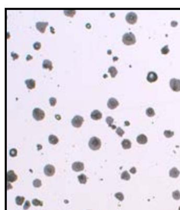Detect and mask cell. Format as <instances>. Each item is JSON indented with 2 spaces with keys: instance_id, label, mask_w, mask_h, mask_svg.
<instances>
[{
  "instance_id": "6da1fadb",
  "label": "cell",
  "mask_w": 180,
  "mask_h": 210,
  "mask_svg": "<svg viewBox=\"0 0 180 210\" xmlns=\"http://www.w3.org/2000/svg\"><path fill=\"white\" fill-rule=\"evenodd\" d=\"M123 43L127 46L134 45L136 42V38L131 32L126 33L123 37Z\"/></svg>"
},
{
  "instance_id": "7a4b0ae2",
  "label": "cell",
  "mask_w": 180,
  "mask_h": 210,
  "mask_svg": "<svg viewBox=\"0 0 180 210\" xmlns=\"http://www.w3.org/2000/svg\"><path fill=\"white\" fill-rule=\"evenodd\" d=\"M101 145L100 140L96 137L91 138L89 142V146L93 150H98L100 148Z\"/></svg>"
},
{
  "instance_id": "3957f363",
  "label": "cell",
  "mask_w": 180,
  "mask_h": 210,
  "mask_svg": "<svg viewBox=\"0 0 180 210\" xmlns=\"http://www.w3.org/2000/svg\"><path fill=\"white\" fill-rule=\"evenodd\" d=\"M33 117L36 120H41L44 119L45 117V113L41 109L36 108L33 110Z\"/></svg>"
},
{
  "instance_id": "277c9868",
  "label": "cell",
  "mask_w": 180,
  "mask_h": 210,
  "mask_svg": "<svg viewBox=\"0 0 180 210\" xmlns=\"http://www.w3.org/2000/svg\"><path fill=\"white\" fill-rule=\"evenodd\" d=\"M170 85L171 89L175 92L180 91V80L175 78L171 79Z\"/></svg>"
},
{
  "instance_id": "5b68a950",
  "label": "cell",
  "mask_w": 180,
  "mask_h": 210,
  "mask_svg": "<svg viewBox=\"0 0 180 210\" xmlns=\"http://www.w3.org/2000/svg\"><path fill=\"white\" fill-rule=\"evenodd\" d=\"M84 118L82 117L77 115L74 116L73 118L72 119L71 123L73 125V126L76 128H79L81 126L82 123L84 122Z\"/></svg>"
},
{
  "instance_id": "8992f818",
  "label": "cell",
  "mask_w": 180,
  "mask_h": 210,
  "mask_svg": "<svg viewBox=\"0 0 180 210\" xmlns=\"http://www.w3.org/2000/svg\"><path fill=\"white\" fill-rule=\"evenodd\" d=\"M126 20L128 23L134 24L137 22V16L135 13L129 12L126 16Z\"/></svg>"
},
{
  "instance_id": "52a82bcc",
  "label": "cell",
  "mask_w": 180,
  "mask_h": 210,
  "mask_svg": "<svg viewBox=\"0 0 180 210\" xmlns=\"http://www.w3.org/2000/svg\"><path fill=\"white\" fill-rule=\"evenodd\" d=\"M44 173L48 176H52L55 173V168L52 165H47L44 169Z\"/></svg>"
},
{
  "instance_id": "ba28073f",
  "label": "cell",
  "mask_w": 180,
  "mask_h": 210,
  "mask_svg": "<svg viewBox=\"0 0 180 210\" xmlns=\"http://www.w3.org/2000/svg\"><path fill=\"white\" fill-rule=\"evenodd\" d=\"M72 169L75 172L82 171L84 169V164L80 162H74L72 165Z\"/></svg>"
},
{
  "instance_id": "9c48e42d",
  "label": "cell",
  "mask_w": 180,
  "mask_h": 210,
  "mask_svg": "<svg viewBox=\"0 0 180 210\" xmlns=\"http://www.w3.org/2000/svg\"><path fill=\"white\" fill-rule=\"evenodd\" d=\"M48 25V22H38L36 23V27L41 33H43L46 31V27Z\"/></svg>"
},
{
  "instance_id": "30bf717a",
  "label": "cell",
  "mask_w": 180,
  "mask_h": 210,
  "mask_svg": "<svg viewBox=\"0 0 180 210\" xmlns=\"http://www.w3.org/2000/svg\"><path fill=\"white\" fill-rule=\"evenodd\" d=\"M119 105V103L117 100L114 98H111L107 103V106L110 109H115Z\"/></svg>"
},
{
  "instance_id": "8fae6325",
  "label": "cell",
  "mask_w": 180,
  "mask_h": 210,
  "mask_svg": "<svg viewBox=\"0 0 180 210\" xmlns=\"http://www.w3.org/2000/svg\"><path fill=\"white\" fill-rule=\"evenodd\" d=\"M18 178L17 175L13 171H9L7 173V181L8 182H14Z\"/></svg>"
},
{
  "instance_id": "7c38bea8",
  "label": "cell",
  "mask_w": 180,
  "mask_h": 210,
  "mask_svg": "<svg viewBox=\"0 0 180 210\" xmlns=\"http://www.w3.org/2000/svg\"><path fill=\"white\" fill-rule=\"evenodd\" d=\"M158 79L157 75L154 72H149L147 76V80L149 82H155Z\"/></svg>"
},
{
  "instance_id": "4fadbf2b",
  "label": "cell",
  "mask_w": 180,
  "mask_h": 210,
  "mask_svg": "<svg viewBox=\"0 0 180 210\" xmlns=\"http://www.w3.org/2000/svg\"><path fill=\"white\" fill-rule=\"evenodd\" d=\"M91 118L95 120H99L102 118V114L98 110H94L91 114Z\"/></svg>"
},
{
  "instance_id": "5bb4252c",
  "label": "cell",
  "mask_w": 180,
  "mask_h": 210,
  "mask_svg": "<svg viewBox=\"0 0 180 210\" xmlns=\"http://www.w3.org/2000/svg\"><path fill=\"white\" fill-rule=\"evenodd\" d=\"M25 83L26 85V87L29 89H33L36 87V81L32 79H27L25 81Z\"/></svg>"
},
{
  "instance_id": "9a60e30c",
  "label": "cell",
  "mask_w": 180,
  "mask_h": 210,
  "mask_svg": "<svg viewBox=\"0 0 180 210\" xmlns=\"http://www.w3.org/2000/svg\"><path fill=\"white\" fill-rule=\"evenodd\" d=\"M136 140L137 143L140 144L144 145L147 142V138L144 134H141L139 136H137Z\"/></svg>"
},
{
  "instance_id": "2e32d148",
  "label": "cell",
  "mask_w": 180,
  "mask_h": 210,
  "mask_svg": "<svg viewBox=\"0 0 180 210\" xmlns=\"http://www.w3.org/2000/svg\"><path fill=\"white\" fill-rule=\"evenodd\" d=\"M42 67L44 69H49V70L51 71V70H52V69L53 68L52 63L49 60H47V59L44 60L42 63Z\"/></svg>"
},
{
  "instance_id": "e0dca14e",
  "label": "cell",
  "mask_w": 180,
  "mask_h": 210,
  "mask_svg": "<svg viewBox=\"0 0 180 210\" xmlns=\"http://www.w3.org/2000/svg\"><path fill=\"white\" fill-rule=\"evenodd\" d=\"M179 171L175 167H173L170 171V176L172 178H177L179 175Z\"/></svg>"
},
{
  "instance_id": "ac0fdd59",
  "label": "cell",
  "mask_w": 180,
  "mask_h": 210,
  "mask_svg": "<svg viewBox=\"0 0 180 210\" xmlns=\"http://www.w3.org/2000/svg\"><path fill=\"white\" fill-rule=\"evenodd\" d=\"M122 146L123 148L125 149H128L131 148V143L129 140L127 139H124L122 142Z\"/></svg>"
},
{
  "instance_id": "d6986e66",
  "label": "cell",
  "mask_w": 180,
  "mask_h": 210,
  "mask_svg": "<svg viewBox=\"0 0 180 210\" xmlns=\"http://www.w3.org/2000/svg\"><path fill=\"white\" fill-rule=\"evenodd\" d=\"M49 142L52 145H56L58 143L59 139L55 135H50L49 137Z\"/></svg>"
},
{
  "instance_id": "ffe728a7",
  "label": "cell",
  "mask_w": 180,
  "mask_h": 210,
  "mask_svg": "<svg viewBox=\"0 0 180 210\" xmlns=\"http://www.w3.org/2000/svg\"><path fill=\"white\" fill-rule=\"evenodd\" d=\"M108 73L110 74V76L112 78H114L117 75L118 71H117V70L116 69V68L115 67L112 66L110 67H109L108 69Z\"/></svg>"
},
{
  "instance_id": "44dd1931",
  "label": "cell",
  "mask_w": 180,
  "mask_h": 210,
  "mask_svg": "<svg viewBox=\"0 0 180 210\" xmlns=\"http://www.w3.org/2000/svg\"><path fill=\"white\" fill-rule=\"evenodd\" d=\"M106 122L107 123V124L108 125L109 127H112V129H114L116 128V126H115L112 125L113 123V122H114V119H113L112 117H110V116L107 117L106 118Z\"/></svg>"
},
{
  "instance_id": "7402d4cb",
  "label": "cell",
  "mask_w": 180,
  "mask_h": 210,
  "mask_svg": "<svg viewBox=\"0 0 180 210\" xmlns=\"http://www.w3.org/2000/svg\"><path fill=\"white\" fill-rule=\"evenodd\" d=\"M79 183L80 184H86L87 182V177L85 174H80L78 176Z\"/></svg>"
},
{
  "instance_id": "603a6c76",
  "label": "cell",
  "mask_w": 180,
  "mask_h": 210,
  "mask_svg": "<svg viewBox=\"0 0 180 210\" xmlns=\"http://www.w3.org/2000/svg\"><path fill=\"white\" fill-rule=\"evenodd\" d=\"M146 114L148 117H153L155 115V111L152 108H148L146 110Z\"/></svg>"
},
{
  "instance_id": "cb8c5ba5",
  "label": "cell",
  "mask_w": 180,
  "mask_h": 210,
  "mask_svg": "<svg viewBox=\"0 0 180 210\" xmlns=\"http://www.w3.org/2000/svg\"><path fill=\"white\" fill-rule=\"evenodd\" d=\"M64 12L66 16L71 18L73 17L76 14V11L75 10H65Z\"/></svg>"
},
{
  "instance_id": "d4e9b609",
  "label": "cell",
  "mask_w": 180,
  "mask_h": 210,
  "mask_svg": "<svg viewBox=\"0 0 180 210\" xmlns=\"http://www.w3.org/2000/svg\"><path fill=\"white\" fill-rule=\"evenodd\" d=\"M130 175L129 174L128 172L127 171H125L122 173V174L121 175V178L122 179L128 180L130 179Z\"/></svg>"
},
{
  "instance_id": "484cf974",
  "label": "cell",
  "mask_w": 180,
  "mask_h": 210,
  "mask_svg": "<svg viewBox=\"0 0 180 210\" xmlns=\"http://www.w3.org/2000/svg\"><path fill=\"white\" fill-rule=\"evenodd\" d=\"M24 200L25 198L23 197H19V196H18V197L16 198V202L17 205H21L23 203Z\"/></svg>"
},
{
  "instance_id": "4316f807",
  "label": "cell",
  "mask_w": 180,
  "mask_h": 210,
  "mask_svg": "<svg viewBox=\"0 0 180 210\" xmlns=\"http://www.w3.org/2000/svg\"><path fill=\"white\" fill-rule=\"evenodd\" d=\"M173 198L175 200H178L180 199V192L178 191H174L172 193Z\"/></svg>"
},
{
  "instance_id": "83f0119b",
  "label": "cell",
  "mask_w": 180,
  "mask_h": 210,
  "mask_svg": "<svg viewBox=\"0 0 180 210\" xmlns=\"http://www.w3.org/2000/svg\"><path fill=\"white\" fill-rule=\"evenodd\" d=\"M115 197L116 199H117L119 201H122L124 200V195L123 194V193H121V192H118L117 193H116L115 194Z\"/></svg>"
},
{
  "instance_id": "f1b7e54d",
  "label": "cell",
  "mask_w": 180,
  "mask_h": 210,
  "mask_svg": "<svg viewBox=\"0 0 180 210\" xmlns=\"http://www.w3.org/2000/svg\"><path fill=\"white\" fill-rule=\"evenodd\" d=\"M174 133L171 131H165L164 132V135L167 138H171L173 136Z\"/></svg>"
},
{
  "instance_id": "f546056e",
  "label": "cell",
  "mask_w": 180,
  "mask_h": 210,
  "mask_svg": "<svg viewBox=\"0 0 180 210\" xmlns=\"http://www.w3.org/2000/svg\"><path fill=\"white\" fill-rule=\"evenodd\" d=\"M33 185L36 187H39L41 186V181L39 179H36L33 182Z\"/></svg>"
},
{
  "instance_id": "4dcf8cb0",
  "label": "cell",
  "mask_w": 180,
  "mask_h": 210,
  "mask_svg": "<svg viewBox=\"0 0 180 210\" xmlns=\"http://www.w3.org/2000/svg\"><path fill=\"white\" fill-rule=\"evenodd\" d=\"M32 204L33 205L36 206H42L43 205L42 202H41L40 200H39L38 199H33L32 200Z\"/></svg>"
},
{
  "instance_id": "1f68e13d",
  "label": "cell",
  "mask_w": 180,
  "mask_h": 210,
  "mask_svg": "<svg viewBox=\"0 0 180 210\" xmlns=\"http://www.w3.org/2000/svg\"><path fill=\"white\" fill-rule=\"evenodd\" d=\"M116 133L117 134V135H118L119 136H120V137H122L123 135L124 134V133H125L124 131L121 127H118V128H117V129H116Z\"/></svg>"
},
{
  "instance_id": "d6a6232c",
  "label": "cell",
  "mask_w": 180,
  "mask_h": 210,
  "mask_svg": "<svg viewBox=\"0 0 180 210\" xmlns=\"http://www.w3.org/2000/svg\"><path fill=\"white\" fill-rule=\"evenodd\" d=\"M170 51V50L169 49L168 46H165V47H164L162 49H161V52L162 54H168Z\"/></svg>"
},
{
  "instance_id": "836d02e7",
  "label": "cell",
  "mask_w": 180,
  "mask_h": 210,
  "mask_svg": "<svg viewBox=\"0 0 180 210\" xmlns=\"http://www.w3.org/2000/svg\"><path fill=\"white\" fill-rule=\"evenodd\" d=\"M10 155L12 157H16L17 155V150L15 148L11 149L10 150Z\"/></svg>"
},
{
  "instance_id": "e575fe53",
  "label": "cell",
  "mask_w": 180,
  "mask_h": 210,
  "mask_svg": "<svg viewBox=\"0 0 180 210\" xmlns=\"http://www.w3.org/2000/svg\"><path fill=\"white\" fill-rule=\"evenodd\" d=\"M49 102H50V105L51 106H54L56 105V103H57L56 99L55 98H53V97L50 98V99H49Z\"/></svg>"
},
{
  "instance_id": "d590c367",
  "label": "cell",
  "mask_w": 180,
  "mask_h": 210,
  "mask_svg": "<svg viewBox=\"0 0 180 210\" xmlns=\"http://www.w3.org/2000/svg\"><path fill=\"white\" fill-rule=\"evenodd\" d=\"M41 47V44L39 42H37L35 44H34L33 45V48L35 50H39Z\"/></svg>"
},
{
  "instance_id": "8d00e7d4",
  "label": "cell",
  "mask_w": 180,
  "mask_h": 210,
  "mask_svg": "<svg viewBox=\"0 0 180 210\" xmlns=\"http://www.w3.org/2000/svg\"><path fill=\"white\" fill-rule=\"evenodd\" d=\"M30 206H31V204H30V202L29 201H26L25 203L24 204V205L23 206V209L25 210L27 209L30 207Z\"/></svg>"
},
{
  "instance_id": "74e56055",
  "label": "cell",
  "mask_w": 180,
  "mask_h": 210,
  "mask_svg": "<svg viewBox=\"0 0 180 210\" xmlns=\"http://www.w3.org/2000/svg\"><path fill=\"white\" fill-rule=\"evenodd\" d=\"M11 56L13 57V60H16L19 58V55L14 52H11Z\"/></svg>"
},
{
  "instance_id": "f35d334b",
  "label": "cell",
  "mask_w": 180,
  "mask_h": 210,
  "mask_svg": "<svg viewBox=\"0 0 180 210\" xmlns=\"http://www.w3.org/2000/svg\"><path fill=\"white\" fill-rule=\"evenodd\" d=\"M130 172L132 174H135L136 172V170L135 167H132L131 169L130 170Z\"/></svg>"
},
{
  "instance_id": "ab89813d",
  "label": "cell",
  "mask_w": 180,
  "mask_h": 210,
  "mask_svg": "<svg viewBox=\"0 0 180 210\" xmlns=\"http://www.w3.org/2000/svg\"><path fill=\"white\" fill-rule=\"evenodd\" d=\"M32 58H33L32 56H31V55L29 54V55H27V57H26V60H27V61H29V60H32Z\"/></svg>"
},
{
  "instance_id": "60d3db41",
  "label": "cell",
  "mask_w": 180,
  "mask_h": 210,
  "mask_svg": "<svg viewBox=\"0 0 180 210\" xmlns=\"http://www.w3.org/2000/svg\"><path fill=\"white\" fill-rule=\"evenodd\" d=\"M178 210H180V206L179 207V208H178Z\"/></svg>"
}]
</instances>
